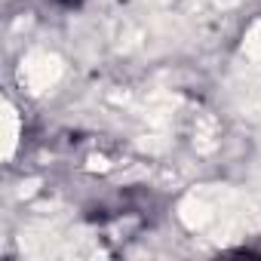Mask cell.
Returning <instances> with one entry per match:
<instances>
[{"label":"cell","mask_w":261,"mask_h":261,"mask_svg":"<svg viewBox=\"0 0 261 261\" xmlns=\"http://www.w3.org/2000/svg\"><path fill=\"white\" fill-rule=\"evenodd\" d=\"M59 4H65V7H77L80 0H59Z\"/></svg>","instance_id":"cell-1"}]
</instances>
